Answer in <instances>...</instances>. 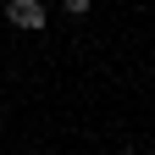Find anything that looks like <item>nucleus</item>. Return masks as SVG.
Segmentation results:
<instances>
[{"label": "nucleus", "mask_w": 155, "mask_h": 155, "mask_svg": "<svg viewBox=\"0 0 155 155\" xmlns=\"http://www.w3.org/2000/svg\"><path fill=\"white\" fill-rule=\"evenodd\" d=\"M61 6H67V11H72V17H83V11H89V6H94V0H61Z\"/></svg>", "instance_id": "f03ea898"}, {"label": "nucleus", "mask_w": 155, "mask_h": 155, "mask_svg": "<svg viewBox=\"0 0 155 155\" xmlns=\"http://www.w3.org/2000/svg\"><path fill=\"white\" fill-rule=\"evenodd\" d=\"M6 17H11L17 28H45V6H39V0H11Z\"/></svg>", "instance_id": "f257e3e1"}]
</instances>
